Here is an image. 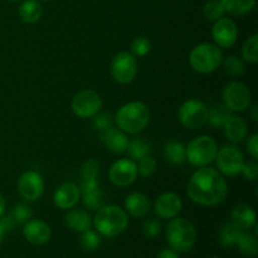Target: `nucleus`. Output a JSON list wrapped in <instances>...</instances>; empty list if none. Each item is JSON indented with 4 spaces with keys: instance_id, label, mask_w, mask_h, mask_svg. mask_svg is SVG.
<instances>
[{
    "instance_id": "nucleus-1",
    "label": "nucleus",
    "mask_w": 258,
    "mask_h": 258,
    "mask_svg": "<svg viewBox=\"0 0 258 258\" xmlns=\"http://www.w3.org/2000/svg\"><path fill=\"white\" fill-rule=\"evenodd\" d=\"M186 194L193 203L202 207H214L226 199L228 185L217 169L203 166L189 179Z\"/></svg>"
},
{
    "instance_id": "nucleus-2",
    "label": "nucleus",
    "mask_w": 258,
    "mask_h": 258,
    "mask_svg": "<svg viewBox=\"0 0 258 258\" xmlns=\"http://www.w3.org/2000/svg\"><path fill=\"white\" fill-rule=\"evenodd\" d=\"M113 118L121 131L135 135L141 133L150 122V108L141 101H131L121 106Z\"/></svg>"
},
{
    "instance_id": "nucleus-3",
    "label": "nucleus",
    "mask_w": 258,
    "mask_h": 258,
    "mask_svg": "<svg viewBox=\"0 0 258 258\" xmlns=\"http://www.w3.org/2000/svg\"><path fill=\"white\" fill-rule=\"evenodd\" d=\"M92 224L97 233L105 237H116L127 229L128 216L125 209L118 206H102L97 209Z\"/></svg>"
},
{
    "instance_id": "nucleus-4",
    "label": "nucleus",
    "mask_w": 258,
    "mask_h": 258,
    "mask_svg": "<svg viewBox=\"0 0 258 258\" xmlns=\"http://www.w3.org/2000/svg\"><path fill=\"white\" fill-rule=\"evenodd\" d=\"M166 239L170 248L178 253L189 252L197 242L196 227L186 218L175 217L166 226Z\"/></svg>"
},
{
    "instance_id": "nucleus-5",
    "label": "nucleus",
    "mask_w": 258,
    "mask_h": 258,
    "mask_svg": "<svg viewBox=\"0 0 258 258\" xmlns=\"http://www.w3.org/2000/svg\"><path fill=\"white\" fill-rule=\"evenodd\" d=\"M223 54L221 48L211 43H202L194 47L189 54V63L196 72L208 75L222 64Z\"/></svg>"
},
{
    "instance_id": "nucleus-6",
    "label": "nucleus",
    "mask_w": 258,
    "mask_h": 258,
    "mask_svg": "<svg viewBox=\"0 0 258 258\" xmlns=\"http://www.w3.org/2000/svg\"><path fill=\"white\" fill-rule=\"evenodd\" d=\"M186 160L194 166L203 168L212 164L216 159L218 146L216 140L208 135H201L194 138L188 146H185Z\"/></svg>"
},
{
    "instance_id": "nucleus-7",
    "label": "nucleus",
    "mask_w": 258,
    "mask_h": 258,
    "mask_svg": "<svg viewBox=\"0 0 258 258\" xmlns=\"http://www.w3.org/2000/svg\"><path fill=\"white\" fill-rule=\"evenodd\" d=\"M208 107L201 100H188L179 107L178 120L184 127L197 130L207 123Z\"/></svg>"
},
{
    "instance_id": "nucleus-8",
    "label": "nucleus",
    "mask_w": 258,
    "mask_h": 258,
    "mask_svg": "<svg viewBox=\"0 0 258 258\" xmlns=\"http://www.w3.org/2000/svg\"><path fill=\"white\" fill-rule=\"evenodd\" d=\"M214 161L222 175L236 176L241 174L242 166L244 164V156L242 151L234 144H232V145L222 146L217 151Z\"/></svg>"
},
{
    "instance_id": "nucleus-9",
    "label": "nucleus",
    "mask_w": 258,
    "mask_h": 258,
    "mask_svg": "<svg viewBox=\"0 0 258 258\" xmlns=\"http://www.w3.org/2000/svg\"><path fill=\"white\" fill-rule=\"evenodd\" d=\"M223 105L228 108L231 112H243L251 106V92L244 83L229 82L224 86L223 92Z\"/></svg>"
},
{
    "instance_id": "nucleus-10",
    "label": "nucleus",
    "mask_w": 258,
    "mask_h": 258,
    "mask_svg": "<svg viewBox=\"0 0 258 258\" xmlns=\"http://www.w3.org/2000/svg\"><path fill=\"white\" fill-rule=\"evenodd\" d=\"M111 76L120 85H128L138 75V60L130 52H120L112 58L110 66Z\"/></svg>"
},
{
    "instance_id": "nucleus-11",
    "label": "nucleus",
    "mask_w": 258,
    "mask_h": 258,
    "mask_svg": "<svg viewBox=\"0 0 258 258\" xmlns=\"http://www.w3.org/2000/svg\"><path fill=\"white\" fill-rule=\"evenodd\" d=\"M71 108L77 117H93L102 108V98L96 91L82 90L73 96Z\"/></svg>"
},
{
    "instance_id": "nucleus-12",
    "label": "nucleus",
    "mask_w": 258,
    "mask_h": 258,
    "mask_svg": "<svg viewBox=\"0 0 258 258\" xmlns=\"http://www.w3.org/2000/svg\"><path fill=\"white\" fill-rule=\"evenodd\" d=\"M19 196L27 202L39 201L44 193V180L35 170H28L19 176L17 183Z\"/></svg>"
},
{
    "instance_id": "nucleus-13",
    "label": "nucleus",
    "mask_w": 258,
    "mask_h": 258,
    "mask_svg": "<svg viewBox=\"0 0 258 258\" xmlns=\"http://www.w3.org/2000/svg\"><path fill=\"white\" fill-rule=\"evenodd\" d=\"M110 181L116 186L125 188L131 185L138 178V168L135 160L131 159H120L111 165L108 170Z\"/></svg>"
},
{
    "instance_id": "nucleus-14",
    "label": "nucleus",
    "mask_w": 258,
    "mask_h": 258,
    "mask_svg": "<svg viewBox=\"0 0 258 258\" xmlns=\"http://www.w3.org/2000/svg\"><path fill=\"white\" fill-rule=\"evenodd\" d=\"M212 37L214 43L219 48H231L238 38V28L236 23L228 18H221L214 22L212 28Z\"/></svg>"
},
{
    "instance_id": "nucleus-15",
    "label": "nucleus",
    "mask_w": 258,
    "mask_h": 258,
    "mask_svg": "<svg viewBox=\"0 0 258 258\" xmlns=\"http://www.w3.org/2000/svg\"><path fill=\"white\" fill-rule=\"evenodd\" d=\"M183 209L181 198L175 193L166 191L160 194L154 202V212L161 219H173Z\"/></svg>"
},
{
    "instance_id": "nucleus-16",
    "label": "nucleus",
    "mask_w": 258,
    "mask_h": 258,
    "mask_svg": "<svg viewBox=\"0 0 258 258\" xmlns=\"http://www.w3.org/2000/svg\"><path fill=\"white\" fill-rule=\"evenodd\" d=\"M24 238L33 246H43L52 236V231L47 222L42 219H29L23 227Z\"/></svg>"
},
{
    "instance_id": "nucleus-17",
    "label": "nucleus",
    "mask_w": 258,
    "mask_h": 258,
    "mask_svg": "<svg viewBox=\"0 0 258 258\" xmlns=\"http://www.w3.org/2000/svg\"><path fill=\"white\" fill-rule=\"evenodd\" d=\"M81 191L76 184L64 183L55 189L53 194V203L57 208L62 211H68V209L75 208L76 204L80 202Z\"/></svg>"
},
{
    "instance_id": "nucleus-18",
    "label": "nucleus",
    "mask_w": 258,
    "mask_h": 258,
    "mask_svg": "<svg viewBox=\"0 0 258 258\" xmlns=\"http://www.w3.org/2000/svg\"><path fill=\"white\" fill-rule=\"evenodd\" d=\"M101 140L105 144L108 151L112 154H123L127 150L128 138L127 134L121 131L118 127H110L101 133Z\"/></svg>"
},
{
    "instance_id": "nucleus-19",
    "label": "nucleus",
    "mask_w": 258,
    "mask_h": 258,
    "mask_svg": "<svg viewBox=\"0 0 258 258\" xmlns=\"http://www.w3.org/2000/svg\"><path fill=\"white\" fill-rule=\"evenodd\" d=\"M150 201L143 193H131L125 199V212L135 218H144L150 212Z\"/></svg>"
},
{
    "instance_id": "nucleus-20",
    "label": "nucleus",
    "mask_w": 258,
    "mask_h": 258,
    "mask_svg": "<svg viewBox=\"0 0 258 258\" xmlns=\"http://www.w3.org/2000/svg\"><path fill=\"white\" fill-rule=\"evenodd\" d=\"M223 131L227 140L232 144L242 143L247 136V123L243 118L232 113L224 122Z\"/></svg>"
},
{
    "instance_id": "nucleus-21",
    "label": "nucleus",
    "mask_w": 258,
    "mask_h": 258,
    "mask_svg": "<svg viewBox=\"0 0 258 258\" xmlns=\"http://www.w3.org/2000/svg\"><path fill=\"white\" fill-rule=\"evenodd\" d=\"M231 218L232 222L243 231H249L251 228L256 227V212L248 204H238L234 207L232 209Z\"/></svg>"
},
{
    "instance_id": "nucleus-22",
    "label": "nucleus",
    "mask_w": 258,
    "mask_h": 258,
    "mask_svg": "<svg viewBox=\"0 0 258 258\" xmlns=\"http://www.w3.org/2000/svg\"><path fill=\"white\" fill-rule=\"evenodd\" d=\"M64 222L71 231L78 232V233L87 231L92 226V219L90 214L83 209H68L67 214L64 216Z\"/></svg>"
},
{
    "instance_id": "nucleus-23",
    "label": "nucleus",
    "mask_w": 258,
    "mask_h": 258,
    "mask_svg": "<svg viewBox=\"0 0 258 258\" xmlns=\"http://www.w3.org/2000/svg\"><path fill=\"white\" fill-rule=\"evenodd\" d=\"M19 18L25 24H34L39 22L43 15V7L38 0H24L18 10Z\"/></svg>"
},
{
    "instance_id": "nucleus-24",
    "label": "nucleus",
    "mask_w": 258,
    "mask_h": 258,
    "mask_svg": "<svg viewBox=\"0 0 258 258\" xmlns=\"http://www.w3.org/2000/svg\"><path fill=\"white\" fill-rule=\"evenodd\" d=\"M164 158L171 165H181L186 161L185 145L176 140L168 141L164 145Z\"/></svg>"
},
{
    "instance_id": "nucleus-25",
    "label": "nucleus",
    "mask_w": 258,
    "mask_h": 258,
    "mask_svg": "<svg viewBox=\"0 0 258 258\" xmlns=\"http://www.w3.org/2000/svg\"><path fill=\"white\" fill-rule=\"evenodd\" d=\"M243 229L239 228L238 226L233 223V222H227L219 229V244L223 248H231V247L236 246L237 241H238L239 234L242 233Z\"/></svg>"
},
{
    "instance_id": "nucleus-26",
    "label": "nucleus",
    "mask_w": 258,
    "mask_h": 258,
    "mask_svg": "<svg viewBox=\"0 0 258 258\" xmlns=\"http://www.w3.org/2000/svg\"><path fill=\"white\" fill-rule=\"evenodd\" d=\"M223 5L224 12L231 15L248 14L256 5V0H219Z\"/></svg>"
},
{
    "instance_id": "nucleus-27",
    "label": "nucleus",
    "mask_w": 258,
    "mask_h": 258,
    "mask_svg": "<svg viewBox=\"0 0 258 258\" xmlns=\"http://www.w3.org/2000/svg\"><path fill=\"white\" fill-rule=\"evenodd\" d=\"M236 246L238 247L239 252L247 257L256 256L258 252V241L257 237L254 234L249 233L247 231H242L239 234L238 241H237Z\"/></svg>"
},
{
    "instance_id": "nucleus-28",
    "label": "nucleus",
    "mask_w": 258,
    "mask_h": 258,
    "mask_svg": "<svg viewBox=\"0 0 258 258\" xmlns=\"http://www.w3.org/2000/svg\"><path fill=\"white\" fill-rule=\"evenodd\" d=\"M127 154L131 160H140L145 156L150 155L151 146L144 138H134L133 140H128Z\"/></svg>"
},
{
    "instance_id": "nucleus-29",
    "label": "nucleus",
    "mask_w": 258,
    "mask_h": 258,
    "mask_svg": "<svg viewBox=\"0 0 258 258\" xmlns=\"http://www.w3.org/2000/svg\"><path fill=\"white\" fill-rule=\"evenodd\" d=\"M232 113L233 112H231L223 103L222 105H214L211 108H208L207 122L211 123V126H213V127H223L224 122L228 120Z\"/></svg>"
},
{
    "instance_id": "nucleus-30",
    "label": "nucleus",
    "mask_w": 258,
    "mask_h": 258,
    "mask_svg": "<svg viewBox=\"0 0 258 258\" xmlns=\"http://www.w3.org/2000/svg\"><path fill=\"white\" fill-rule=\"evenodd\" d=\"M242 58L251 64L258 62V34H252L242 47Z\"/></svg>"
},
{
    "instance_id": "nucleus-31",
    "label": "nucleus",
    "mask_w": 258,
    "mask_h": 258,
    "mask_svg": "<svg viewBox=\"0 0 258 258\" xmlns=\"http://www.w3.org/2000/svg\"><path fill=\"white\" fill-rule=\"evenodd\" d=\"M224 72L231 77H239L244 72L243 60L239 59L236 55H229V57L222 59Z\"/></svg>"
},
{
    "instance_id": "nucleus-32",
    "label": "nucleus",
    "mask_w": 258,
    "mask_h": 258,
    "mask_svg": "<svg viewBox=\"0 0 258 258\" xmlns=\"http://www.w3.org/2000/svg\"><path fill=\"white\" fill-rule=\"evenodd\" d=\"M224 14H226V12H224L223 5L221 4L219 0H209L203 8L204 18L209 22H217L221 18H223Z\"/></svg>"
},
{
    "instance_id": "nucleus-33",
    "label": "nucleus",
    "mask_w": 258,
    "mask_h": 258,
    "mask_svg": "<svg viewBox=\"0 0 258 258\" xmlns=\"http://www.w3.org/2000/svg\"><path fill=\"white\" fill-rule=\"evenodd\" d=\"M81 198H82L83 206L87 207L91 211H97L98 208L102 207V191L101 189H95V190L86 191V193H81Z\"/></svg>"
},
{
    "instance_id": "nucleus-34",
    "label": "nucleus",
    "mask_w": 258,
    "mask_h": 258,
    "mask_svg": "<svg viewBox=\"0 0 258 258\" xmlns=\"http://www.w3.org/2000/svg\"><path fill=\"white\" fill-rule=\"evenodd\" d=\"M80 242H81V247H82L85 251L93 252V251H96L98 247H100L101 238L95 231H92V229L90 228V229H87V231L82 232Z\"/></svg>"
},
{
    "instance_id": "nucleus-35",
    "label": "nucleus",
    "mask_w": 258,
    "mask_h": 258,
    "mask_svg": "<svg viewBox=\"0 0 258 258\" xmlns=\"http://www.w3.org/2000/svg\"><path fill=\"white\" fill-rule=\"evenodd\" d=\"M151 49V43L148 38L145 37H138L131 42L130 50L131 54L135 58L138 57H145Z\"/></svg>"
},
{
    "instance_id": "nucleus-36",
    "label": "nucleus",
    "mask_w": 258,
    "mask_h": 258,
    "mask_svg": "<svg viewBox=\"0 0 258 258\" xmlns=\"http://www.w3.org/2000/svg\"><path fill=\"white\" fill-rule=\"evenodd\" d=\"M139 163L136 164V168H138V175L144 176H151L156 171V161L153 156L148 155L145 158L138 160Z\"/></svg>"
},
{
    "instance_id": "nucleus-37",
    "label": "nucleus",
    "mask_w": 258,
    "mask_h": 258,
    "mask_svg": "<svg viewBox=\"0 0 258 258\" xmlns=\"http://www.w3.org/2000/svg\"><path fill=\"white\" fill-rule=\"evenodd\" d=\"M10 217H12L15 223H27L29 219H32L33 211L30 207L25 206V204H17L13 208Z\"/></svg>"
},
{
    "instance_id": "nucleus-38",
    "label": "nucleus",
    "mask_w": 258,
    "mask_h": 258,
    "mask_svg": "<svg viewBox=\"0 0 258 258\" xmlns=\"http://www.w3.org/2000/svg\"><path fill=\"white\" fill-rule=\"evenodd\" d=\"M113 123V117L110 112H97L95 116H93L92 125L93 127L96 128L100 133H103L107 128L112 127Z\"/></svg>"
},
{
    "instance_id": "nucleus-39",
    "label": "nucleus",
    "mask_w": 258,
    "mask_h": 258,
    "mask_svg": "<svg viewBox=\"0 0 258 258\" xmlns=\"http://www.w3.org/2000/svg\"><path fill=\"white\" fill-rule=\"evenodd\" d=\"M100 175V165L93 159H88L81 166V176L82 179H97Z\"/></svg>"
},
{
    "instance_id": "nucleus-40",
    "label": "nucleus",
    "mask_w": 258,
    "mask_h": 258,
    "mask_svg": "<svg viewBox=\"0 0 258 258\" xmlns=\"http://www.w3.org/2000/svg\"><path fill=\"white\" fill-rule=\"evenodd\" d=\"M161 232V223L155 218H149L143 224V233L146 238H156Z\"/></svg>"
},
{
    "instance_id": "nucleus-41",
    "label": "nucleus",
    "mask_w": 258,
    "mask_h": 258,
    "mask_svg": "<svg viewBox=\"0 0 258 258\" xmlns=\"http://www.w3.org/2000/svg\"><path fill=\"white\" fill-rule=\"evenodd\" d=\"M241 174L247 179V180L254 181L257 180L258 178V164L257 160H253L252 159L248 163H244L243 166H242Z\"/></svg>"
},
{
    "instance_id": "nucleus-42",
    "label": "nucleus",
    "mask_w": 258,
    "mask_h": 258,
    "mask_svg": "<svg viewBox=\"0 0 258 258\" xmlns=\"http://www.w3.org/2000/svg\"><path fill=\"white\" fill-rule=\"evenodd\" d=\"M15 226V222L12 217H0V244L5 238V234L12 231Z\"/></svg>"
},
{
    "instance_id": "nucleus-43",
    "label": "nucleus",
    "mask_w": 258,
    "mask_h": 258,
    "mask_svg": "<svg viewBox=\"0 0 258 258\" xmlns=\"http://www.w3.org/2000/svg\"><path fill=\"white\" fill-rule=\"evenodd\" d=\"M247 151L253 160H258V135L253 134L247 140Z\"/></svg>"
},
{
    "instance_id": "nucleus-44",
    "label": "nucleus",
    "mask_w": 258,
    "mask_h": 258,
    "mask_svg": "<svg viewBox=\"0 0 258 258\" xmlns=\"http://www.w3.org/2000/svg\"><path fill=\"white\" fill-rule=\"evenodd\" d=\"M156 258H180L179 253L176 251H174L173 248H165L163 251L159 252L158 257Z\"/></svg>"
},
{
    "instance_id": "nucleus-45",
    "label": "nucleus",
    "mask_w": 258,
    "mask_h": 258,
    "mask_svg": "<svg viewBox=\"0 0 258 258\" xmlns=\"http://www.w3.org/2000/svg\"><path fill=\"white\" fill-rule=\"evenodd\" d=\"M5 209H7V202H5L4 197H3L2 194H0V217L4 216Z\"/></svg>"
},
{
    "instance_id": "nucleus-46",
    "label": "nucleus",
    "mask_w": 258,
    "mask_h": 258,
    "mask_svg": "<svg viewBox=\"0 0 258 258\" xmlns=\"http://www.w3.org/2000/svg\"><path fill=\"white\" fill-rule=\"evenodd\" d=\"M257 112H258V107L257 106H254V107L252 108V120H253L254 122H257V118H258Z\"/></svg>"
},
{
    "instance_id": "nucleus-47",
    "label": "nucleus",
    "mask_w": 258,
    "mask_h": 258,
    "mask_svg": "<svg viewBox=\"0 0 258 258\" xmlns=\"http://www.w3.org/2000/svg\"><path fill=\"white\" fill-rule=\"evenodd\" d=\"M10 2H22V0H10Z\"/></svg>"
},
{
    "instance_id": "nucleus-48",
    "label": "nucleus",
    "mask_w": 258,
    "mask_h": 258,
    "mask_svg": "<svg viewBox=\"0 0 258 258\" xmlns=\"http://www.w3.org/2000/svg\"><path fill=\"white\" fill-rule=\"evenodd\" d=\"M42 2H53V0H42Z\"/></svg>"
},
{
    "instance_id": "nucleus-49",
    "label": "nucleus",
    "mask_w": 258,
    "mask_h": 258,
    "mask_svg": "<svg viewBox=\"0 0 258 258\" xmlns=\"http://www.w3.org/2000/svg\"><path fill=\"white\" fill-rule=\"evenodd\" d=\"M209 258H218V257H209Z\"/></svg>"
}]
</instances>
